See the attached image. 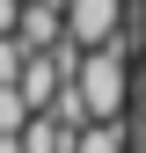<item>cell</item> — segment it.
Segmentation results:
<instances>
[{
  "instance_id": "obj_1",
  "label": "cell",
  "mask_w": 146,
  "mask_h": 153,
  "mask_svg": "<svg viewBox=\"0 0 146 153\" xmlns=\"http://www.w3.org/2000/svg\"><path fill=\"white\" fill-rule=\"evenodd\" d=\"M124 36H110L102 51H80V66H73V95H80V109H88V124H117V109H124V95H132V73H124Z\"/></svg>"
},
{
  "instance_id": "obj_2",
  "label": "cell",
  "mask_w": 146,
  "mask_h": 153,
  "mask_svg": "<svg viewBox=\"0 0 146 153\" xmlns=\"http://www.w3.org/2000/svg\"><path fill=\"white\" fill-rule=\"evenodd\" d=\"M59 36L73 51H102L110 36H124V0H66L59 7Z\"/></svg>"
},
{
  "instance_id": "obj_3",
  "label": "cell",
  "mask_w": 146,
  "mask_h": 153,
  "mask_svg": "<svg viewBox=\"0 0 146 153\" xmlns=\"http://www.w3.org/2000/svg\"><path fill=\"white\" fill-rule=\"evenodd\" d=\"M15 146H22V153H66L73 139H66V131L51 124V117H29L22 131H15Z\"/></svg>"
},
{
  "instance_id": "obj_4",
  "label": "cell",
  "mask_w": 146,
  "mask_h": 153,
  "mask_svg": "<svg viewBox=\"0 0 146 153\" xmlns=\"http://www.w3.org/2000/svg\"><path fill=\"white\" fill-rule=\"evenodd\" d=\"M66 153H132V139H124V124H88Z\"/></svg>"
},
{
  "instance_id": "obj_5",
  "label": "cell",
  "mask_w": 146,
  "mask_h": 153,
  "mask_svg": "<svg viewBox=\"0 0 146 153\" xmlns=\"http://www.w3.org/2000/svg\"><path fill=\"white\" fill-rule=\"evenodd\" d=\"M22 124H29V109H22V95H15V88H0V139H15Z\"/></svg>"
},
{
  "instance_id": "obj_6",
  "label": "cell",
  "mask_w": 146,
  "mask_h": 153,
  "mask_svg": "<svg viewBox=\"0 0 146 153\" xmlns=\"http://www.w3.org/2000/svg\"><path fill=\"white\" fill-rule=\"evenodd\" d=\"M22 59H29V51L15 44V36H0V88H15V73H22Z\"/></svg>"
},
{
  "instance_id": "obj_7",
  "label": "cell",
  "mask_w": 146,
  "mask_h": 153,
  "mask_svg": "<svg viewBox=\"0 0 146 153\" xmlns=\"http://www.w3.org/2000/svg\"><path fill=\"white\" fill-rule=\"evenodd\" d=\"M15 15H22V0H0V36H15Z\"/></svg>"
},
{
  "instance_id": "obj_8",
  "label": "cell",
  "mask_w": 146,
  "mask_h": 153,
  "mask_svg": "<svg viewBox=\"0 0 146 153\" xmlns=\"http://www.w3.org/2000/svg\"><path fill=\"white\" fill-rule=\"evenodd\" d=\"M0 153H22V146H15V139H0Z\"/></svg>"
}]
</instances>
